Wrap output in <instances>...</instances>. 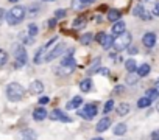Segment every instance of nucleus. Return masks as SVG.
<instances>
[{"mask_svg":"<svg viewBox=\"0 0 159 140\" xmlns=\"http://www.w3.org/2000/svg\"><path fill=\"white\" fill-rule=\"evenodd\" d=\"M66 50H67L66 44H62V42H61V44H58V45H56V47H55V48H53V50H52V51H50V53L47 55L45 61H52V59H55V58L61 56V55H62V53H64Z\"/></svg>","mask_w":159,"mask_h":140,"instance_id":"1a4fd4ad","label":"nucleus"},{"mask_svg":"<svg viewBox=\"0 0 159 140\" xmlns=\"http://www.w3.org/2000/svg\"><path fill=\"white\" fill-rule=\"evenodd\" d=\"M140 2H147V0H140Z\"/></svg>","mask_w":159,"mask_h":140,"instance_id":"8fccbe9b","label":"nucleus"},{"mask_svg":"<svg viewBox=\"0 0 159 140\" xmlns=\"http://www.w3.org/2000/svg\"><path fill=\"white\" fill-rule=\"evenodd\" d=\"M14 58H16V67L25 65V64H27V59H28L25 47H16V50H14Z\"/></svg>","mask_w":159,"mask_h":140,"instance_id":"39448f33","label":"nucleus"},{"mask_svg":"<svg viewBox=\"0 0 159 140\" xmlns=\"http://www.w3.org/2000/svg\"><path fill=\"white\" fill-rule=\"evenodd\" d=\"M92 140H103L102 137H95V138H92Z\"/></svg>","mask_w":159,"mask_h":140,"instance_id":"c03bdc74","label":"nucleus"},{"mask_svg":"<svg viewBox=\"0 0 159 140\" xmlns=\"http://www.w3.org/2000/svg\"><path fill=\"white\" fill-rule=\"evenodd\" d=\"M48 101H50L48 97H42V98H39V103H41V104H47Z\"/></svg>","mask_w":159,"mask_h":140,"instance_id":"c9c22d12","label":"nucleus"},{"mask_svg":"<svg viewBox=\"0 0 159 140\" xmlns=\"http://www.w3.org/2000/svg\"><path fill=\"white\" fill-rule=\"evenodd\" d=\"M142 44L145 47H148V48L154 47V44H156V34L154 33H145L143 37H142Z\"/></svg>","mask_w":159,"mask_h":140,"instance_id":"9d476101","label":"nucleus"},{"mask_svg":"<svg viewBox=\"0 0 159 140\" xmlns=\"http://www.w3.org/2000/svg\"><path fill=\"white\" fill-rule=\"evenodd\" d=\"M81 103H83V100H81V97H75L73 100H70L67 104H66V109H69V111H73V109H78L80 106H81Z\"/></svg>","mask_w":159,"mask_h":140,"instance_id":"4468645a","label":"nucleus"},{"mask_svg":"<svg viewBox=\"0 0 159 140\" xmlns=\"http://www.w3.org/2000/svg\"><path fill=\"white\" fill-rule=\"evenodd\" d=\"M28 34H30L31 37H34V36L38 34V27H36L34 24H30V25H28Z\"/></svg>","mask_w":159,"mask_h":140,"instance_id":"2f4dec72","label":"nucleus"},{"mask_svg":"<svg viewBox=\"0 0 159 140\" xmlns=\"http://www.w3.org/2000/svg\"><path fill=\"white\" fill-rule=\"evenodd\" d=\"M10 2H11V3H16V2H19V0H10Z\"/></svg>","mask_w":159,"mask_h":140,"instance_id":"a18cd8bd","label":"nucleus"},{"mask_svg":"<svg viewBox=\"0 0 159 140\" xmlns=\"http://www.w3.org/2000/svg\"><path fill=\"white\" fill-rule=\"evenodd\" d=\"M125 67H126L128 72H136V68H137L134 59H126V61H125Z\"/></svg>","mask_w":159,"mask_h":140,"instance_id":"4be33fe9","label":"nucleus"},{"mask_svg":"<svg viewBox=\"0 0 159 140\" xmlns=\"http://www.w3.org/2000/svg\"><path fill=\"white\" fill-rule=\"evenodd\" d=\"M153 14H154V16H159V3L154 5V8H153Z\"/></svg>","mask_w":159,"mask_h":140,"instance_id":"4c0bfd02","label":"nucleus"},{"mask_svg":"<svg viewBox=\"0 0 159 140\" xmlns=\"http://www.w3.org/2000/svg\"><path fill=\"white\" fill-rule=\"evenodd\" d=\"M55 25H56V19H50L48 20V27L50 28H55Z\"/></svg>","mask_w":159,"mask_h":140,"instance_id":"58836bf2","label":"nucleus"},{"mask_svg":"<svg viewBox=\"0 0 159 140\" xmlns=\"http://www.w3.org/2000/svg\"><path fill=\"white\" fill-rule=\"evenodd\" d=\"M8 62V53L5 51V50H2V48H0V67H2V65H5Z\"/></svg>","mask_w":159,"mask_h":140,"instance_id":"c85d7f7f","label":"nucleus"},{"mask_svg":"<svg viewBox=\"0 0 159 140\" xmlns=\"http://www.w3.org/2000/svg\"><path fill=\"white\" fill-rule=\"evenodd\" d=\"M39 10H41L39 7H36V5H31V7H30V14H36Z\"/></svg>","mask_w":159,"mask_h":140,"instance_id":"72a5a7b5","label":"nucleus"},{"mask_svg":"<svg viewBox=\"0 0 159 140\" xmlns=\"http://www.w3.org/2000/svg\"><path fill=\"white\" fill-rule=\"evenodd\" d=\"M151 140H159V129L154 131V132L151 134Z\"/></svg>","mask_w":159,"mask_h":140,"instance_id":"e433bc0d","label":"nucleus"},{"mask_svg":"<svg viewBox=\"0 0 159 140\" xmlns=\"http://www.w3.org/2000/svg\"><path fill=\"white\" fill-rule=\"evenodd\" d=\"M42 2H55V0H42Z\"/></svg>","mask_w":159,"mask_h":140,"instance_id":"de8ad7c7","label":"nucleus"},{"mask_svg":"<svg viewBox=\"0 0 159 140\" xmlns=\"http://www.w3.org/2000/svg\"><path fill=\"white\" fill-rule=\"evenodd\" d=\"M151 104V100L148 98V97H142L139 101H137V107H140V109H143V107H148Z\"/></svg>","mask_w":159,"mask_h":140,"instance_id":"5701e85b","label":"nucleus"},{"mask_svg":"<svg viewBox=\"0 0 159 140\" xmlns=\"http://www.w3.org/2000/svg\"><path fill=\"white\" fill-rule=\"evenodd\" d=\"M55 17H66V11L64 10H58L55 13Z\"/></svg>","mask_w":159,"mask_h":140,"instance_id":"f704fd0d","label":"nucleus"},{"mask_svg":"<svg viewBox=\"0 0 159 140\" xmlns=\"http://www.w3.org/2000/svg\"><path fill=\"white\" fill-rule=\"evenodd\" d=\"M30 92H31L33 95L42 94V92H44V84H42L41 81H33V83L30 84Z\"/></svg>","mask_w":159,"mask_h":140,"instance_id":"9b49d317","label":"nucleus"},{"mask_svg":"<svg viewBox=\"0 0 159 140\" xmlns=\"http://www.w3.org/2000/svg\"><path fill=\"white\" fill-rule=\"evenodd\" d=\"M143 13H145V10H143L142 5H137V7H134V10H133V14H134V16H139V17H140Z\"/></svg>","mask_w":159,"mask_h":140,"instance_id":"7c9ffc66","label":"nucleus"},{"mask_svg":"<svg viewBox=\"0 0 159 140\" xmlns=\"http://www.w3.org/2000/svg\"><path fill=\"white\" fill-rule=\"evenodd\" d=\"M95 39H97V42H98L103 48H109V47L112 45V37H111V34H108V33H98Z\"/></svg>","mask_w":159,"mask_h":140,"instance_id":"6e6552de","label":"nucleus"},{"mask_svg":"<svg viewBox=\"0 0 159 140\" xmlns=\"http://www.w3.org/2000/svg\"><path fill=\"white\" fill-rule=\"evenodd\" d=\"M24 134V140H36V134H34V131H31V129H27V131H24L22 132Z\"/></svg>","mask_w":159,"mask_h":140,"instance_id":"bb28decb","label":"nucleus"},{"mask_svg":"<svg viewBox=\"0 0 159 140\" xmlns=\"http://www.w3.org/2000/svg\"><path fill=\"white\" fill-rule=\"evenodd\" d=\"M112 109H114V100H108V101L105 103L103 112H105V114H108V112H111Z\"/></svg>","mask_w":159,"mask_h":140,"instance_id":"c756f323","label":"nucleus"},{"mask_svg":"<svg viewBox=\"0 0 159 140\" xmlns=\"http://www.w3.org/2000/svg\"><path fill=\"white\" fill-rule=\"evenodd\" d=\"M91 89H92V81L89 78H86L80 83V90L81 92H91Z\"/></svg>","mask_w":159,"mask_h":140,"instance_id":"f3484780","label":"nucleus"},{"mask_svg":"<svg viewBox=\"0 0 159 140\" xmlns=\"http://www.w3.org/2000/svg\"><path fill=\"white\" fill-rule=\"evenodd\" d=\"M7 97H8L11 101H20V100H24V97H25V89H24L19 83H11V84L7 87Z\"/></svg>","mask_w":159,"mask_h":140,"instance_id":"7ed1b4c3","label":"nucleus"},{"mask_svg":"<svg viewBox=\"0 0 159 140\" xmlns=\"http://www.w3.org/2000/svg\"><path fill=\"white\" fill-rule=\"evenodd\" d=\"M128 51H129V55H136V53H137V48H136V47H129Z\"/></svg>","mask_w":159,"mask_h":140,"instance_id":"a19ab883","label":"nucleus"},{"mask_svg":"<svg viewBox=\"0 0 159 140\" xmlns=\"http://www.w3.org/2000/svg\"><path fill=\"white\" fill-rule=\"evenodd\" d=\"M98 72H100L102 75H108V68H98Z\"/></svg>","mask_w":159,"mask_h":140,"instance_id":"37998d69","label":"nucleus"},{"mask_svg":"<svg viewBox=\"0 0 159 140\" xmlns=\"http://www.w3.org/2000/svg\"><path fill=\"white\" fill-rule=\"evenodd\" d=\"M156 89H159V81H157V83H156Z\"/></svg>","mask_w":159,"mask_h":140,"instance_id":"09e8293b","label":"nucleus"},{"mask_svg":"<svg viewBox=\"0 0 159 140\" xmlns=\"http://www.w3.org/2000/svg\"><path fill=\"white\" fill-rule=\"evenodd\" d=\"M139 78H140V77H139V75H137V73H134V72H129V73H128V77H126V80H125V81H126V84H136V83H137V80H139Z\"/></svg>","mask_w":159,"mask_h":140,"instance_id":"412c9836","label":"nucleus"},{"mask_svg":"<svg viewBox=\"0 0 159 140\" xmlns=\"http://www.w3.org/2000/svg\"><path fill=\"white\" fill-rule=\"evenodd\" d=\"M25 14H27V11H25L24 7H13V10H10L5 14V17H7V22L10 25H17L24 20Z\"/></svg>","mask_w":159,"mask_h":140,"instance_id":"f257e3e1","label":"nucleus"},{"mask_svg":"<svg viewBox=\"0 0 159 140\" xmlns=\"http://www.w3.org/2000/svg\"><path fill=\"white\" fill-rule=\"evenodd\" d=\"M83 7H84V5L80 2V0H73V2H72V8H73V10H80V8H83Z\"/></svg>","mask_w":159,"mask_h":140,"instance_id":"473e14b6","label":"nucleus"},{"mask_svg":"<svg viewBox=\"0 0 159 140\" xmlns=\"http://www.w3.org/2000/svg\"><path fill=\"white\" fill-rule=\"evenodd\" d=\"M145 97H148V98L153 101L154 98H157V97H159V89H156V87H154V89H148V90H147V94H145Z\"/></svg>","mask_w":159,"mask_h":140,"instance_id":"a878e982","label":"nucleus"},{"mask_svg":"<svg viewBox=\"0 0 159 140\" xmlns=\"http://www.w3.org/2000/svg\"><path fill=\"white\" fill-rule=\"evenodd\" d=\"M92 39H94V34L92 33H88V34H83L81 37H80V42H81L83 45H86V44L89 45L92 42Z\"/></svg>","mask_w":159,"mask_h":140,"instance_id":"b1692460","label":"nucleus"},{"mask_svg":"<svg viewBox=\"0 0 159 140\" xmlns=\"http://www.w3.org/2000/svg\"><path fill=\"white\" fill-rule=\"evenodd\" d=\"M125 31V22H122V20H117V22H114V25H112V34H120V33H123Z\"/></svg>","mask_w":159,"mask_h":140,"instance_id":"dca6fc26","label":"nucleus"},{"mask_svg":"<svg viewBox=\"0 0 159 140\" xmlns=\"http://www.w3.org/2000/svg\"><path fill=\"white\" fill-rule=\"evenodd\" d=\"M55 41H56V37H53L50 42H47L44 47H41V48H39V51H36V55H34V59H33L36 65H39V64H42V62L45 61V58H47V48H48L52 44H55Z\"/></svg>","mask_w":159,"mask_h":140,"instance_id":"20e7f679","label":"nucleus"},{"mask_svg":"<svg viewBox=\"0 0 159 140\" xmlns=\"http://www.w3.org/2000/svg\"><path fill=\"white\" fill-rule=\"evenodd\" d=\"M109 126H111V120H109L108 117H105V118H102V120L97 123L95 129H97V132H105Z\"/></svg>","mask_w":159,"mask_h":140,"instance_id":"ddd939ff","label":"nucleus"},{"mask_svg":"<svg viewBox=\"0 0 159 140\" xmlns=\"http://www.w3.org/2000/svg\"><path fill=\"white\" fill-rule=\"evenodd\" d=\"M80 2H81L83 5H91V3H94L95 0H80Z\"/></svg>","mask_w":159,"mask_h":140,"instance_id":"ea45409f","label":"nucleus"},{"mask_svg":"<svg viewBox=\"0 0 159 140\" xmlns=\"http://www.w3.org/2000/svg\"><path fill=\"white\" fill-rule=\"evenodd\" d=\"M125 132H126V125L125 123H119V125L114 126V134L116 135H123Z\"/></svg>","mask_w":159,"mask_h":140,"instance_id":"aec40b11","label":"nucleus"},{"mask_svg":"<svg viewBox=\"0 0 159 140\" xmlns=\"http://www.w3.org/2000/svg\"><path fill=\"white\" fill-rule=\"evenodd\" d=\"M156 109H157V112H159V101H157V104H156Z\"/></svg>","mask_w":159,"mask_h":140,"instance_id":"49530a36","label":"nucleus"},{"mask_svg":"<svg viewBox=\"0 0 159 140\" xmlns=\"http://www.w3.org/2000/svg\"><path fill=\"white\" fill-rule=\"evenodd\" d=\"M97 112H98V109H97L95 104H86L81 111H80V115H81L83 118H86V120H91L97 115Z\"/></svg>","mask_w":159,"mask_h":140,"instance_id":"423d86ee","label":"nucleus"},{"mask_svg":"<svg viewBox=\"0 0 159 140\" xmlns=\"http://www.w3.org/2000/svg\"><path fill=\"white\" fill-rule=\"evenodd\" d=\"M136 73H137L139 77H147V75L150 73V65H148V64H142V65H139V67L136 68Z\"/></svg>","mask_w":159,"mask_h":140,"instance_id":"a211bd4d","label":"nucleus"},{"mask_svg":"<svg viewBox=\"0 0 159 140\" xmlns=\"http://www.w3.org/2000/svg\"><path fill=\"white\" fill-rule=\"evenodd\" d=\"M3 17H5V11H3V8H0V24H2Z\"/></svg>","mask_w":159,"mask_h":140,"instance_id":"79ce46f5","label":"nucleus"},{"mask_svg":"<svg viewBox=\"0 0 159 140\" xmlns=\"http://www.w3.org/2000/svg\"><path fill=\"white\" fill-rule=\"evenodd\" d=\"M48 117V114H47V111L44 109V107H38V109H34V112H33V118L36 120V121H42V120H45Z\"/></svg>","mask_w":159,"mask_h":140,"instance_id":"f8f14e48","label":"nucleus"},{"mask_svg":"<svg viewBox=\"0 0 159 140\" xmlns=\"http://www.w3.org/2000/svg\"><path fill=\"white\" fill-rule=\"evenodd\" d=\"M84 20H86L84 17H78V19H75V20H73L72 27H73L75 30H78V28H83V27L86 25V22H84Z\"/></svg>","mask_w":159,"mask_h":140,"instance_id":"393cba45","label":"nucleus"},{"mask_svg":"<svg viewBox=\"0 0 159 140\" xmlns=\"http://www.w3.org/2000/svg\"><path fill=\"white\" fill-rule=\"evenodd\" d=\"M48 117H50V120H55V121H62V123H69V121H70V117H67L61 109L52 111V112L48 114Z\"/></svg>","mask_w":159,"mask_h":140,"instance_id":"0eeeda50","label":"nucleus"},{"mask_svg":"<svg viewBox=\"0 0 159 140\" xmlns=\"http://www.w3.org/2000/svg\"><path fill=\"white\" fill-rule=\"evenodd\" d=\"M61 65H69V67H75V59H73L72 56L62 58V59H61Z\"/></svg>","mask_w":159,"mask_h":140,"instance_id":"cd10ccee","label":"nucleus"},{"mask_svg":"<svg viewBox=\"0 0 159 140\" xmlns=\"http://www.w3.org/2000/svg\"><path fill=\"white\" fill-rule=\"evenodd\" d=\"M131 39H133L131 34H129L128 31H123V33L117 34V36L112 39V48H114L116 51H122V50H125V48L129 47Z\"/></svg>","mask_w":159,"mask_h":140,"instance_id":"f03ea898","label":"nucleus"},{"mask_svg":"<svg viewBox=\"0 0 159 140\" xmlns=\"http://www.w3.org/2000/svg\"><path fill=\"white\" fill-rule=\"evenodd\" d=\"M128 112H129V104H128V103H122V104H119V107H117V114H119L120 117L126 115Z\"/></svg>","mask_w":159,"mask_h":140,"instance_id":"6ab92c4d","label":"nucleus"},{"mask_svg":"<svg viewBox=\"0 0 159 140\" xmlns=\"http://www.w3.org/2000/svg\"><path fill=\"white\" fill-rule=\"evenodd\" d=\"M120 17H122V13L119 10H109L108 11V20L109 22H117V20H120Z\"/></svg>","mask_w":159,"mask_h":140,"instance_id":"2eb2a0df","label":"nucleus"}]
</instances>
